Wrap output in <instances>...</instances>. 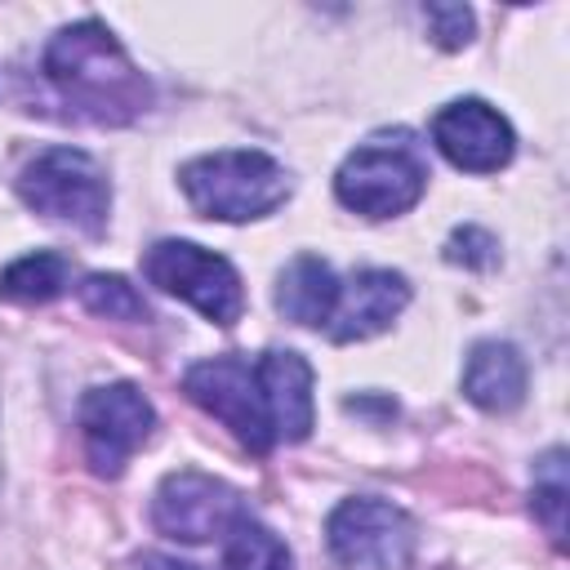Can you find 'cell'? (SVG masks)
Returning <instances> with one entry per match:
<instances>
[{"mask_svg": "<svg viewBox=\"0 0 570 570\" xmlns=\"http://www.w3.org/2000/svg\"><path fill=\"white\" fill-rule=\"evenodd\" d=\"M45 80L53 94L71 107V116L94 120V125H129L147 111L151 85L125 53V45L102 27L98 18L62 27L45 45Z\"/></svg>", "mask_w": 570, "mask_h": 570, "instance_id": "6da1fadb", "label": "cell"}, {"mask_svg": "<svg viewBox=\"0 0 570 570\" xmlns=\"http://www.w3.org/2000/svg\"><path fill=\"white\" fill-rule=\"evenodd\" d=\"M178 183L196 214L218 223H249L272 214L289 196V174L281 160L254 147H227L196 156L178 169Z\"/></svg>", "mask_w": 570, "mask_h": 570, "instance_id": "7a4b0ae2", "label": "cell"}, {"mask_svg": "<svg viewBox=\"0 0 570 570\" xmlns=\"http://www.w3.org/2000/svg\"><path fill=\"white\" fill-rule=\"evenodd\" d=\"M428 160L410 134H379L347 151V160L334 174V196L365 218H396L419 205L428 191Z\"/></svg>", "mask_w": 570, "mask_h": 570, "instance_id": "3957f363", "label": "cell"}, {"mask_svg": "<svg viewBox=\"0 0 570 570\" xmlns=\"http://www.w3.org/2000/svg\"><path fill=\"white\" fill-rule=\"evenodd\" d=\"M18 196L27 209L67 223L85 236H98L107 227L111 209V183L102 165L80 147H49L18 174Z\"/></svg>", "mask_w": 570, "mask_h": 570, "instance_id": "277c9868", "label": "cell"}, {"mask_svg": "<svg viewBox=\"0 0 570 570\" xmlns=\"http://www.w3.org/2000/svg\"><path fill=\"white\" fill-rule=\"evenodd\" d=\"M142 276L156 289L191 303L214 325H236L240 312H245L240 272L223 254H214L205 245H191V240H156L142 254Z\"/></svg>", "mask_w": 570, "mask_h": 570, "instance_id": "5b68a950", "label": "cell"}, {"mask_svg": "<svg viewBox=\"0 0 570 570\" xmlns=\"http://www.w3.org/2000/svg\"><path fill=\"white\" fill-rule=\"evenodd\" d=\"M330 557L343 570H405L414 552V521L387 499H343L325 521Z\"/></svg>", "mask_w": 570, "mask_h": 570, "instance_id": "8992f818", "label": "cell"}, {"mask_svg": "<svg viewBox=\"0 0 570 570\" xmlns=\"http://www.w3.org/2000/svg\"><path fill=\"white\" fill-rule=\"evenodd\" d=\"M183 392L205 410L214 414L240 445H249L254 454H267L276 445L272 436V423H267V405H263V387H258V374L245 356H209V361H196L187 374H183Z\"/></svg>", "mask_w": 570, "mask_h": 570, "instance_id": "52a82bcc", "label": "cell"}, {"mask_svg": "<svg viewBox=\"0 0 570 570\" xmlns=\"http://www.w3.org/2000/svg\"><path fill=\"white\" fill-rule=\"evenodd\" d=\"M156 410L134 383H102L80 396L85 454L98 476H120L129 454L151 436Z\"/></svg>", "mask_w": 570, "mask_h": 570, "instance_id": "ba28073f", "label": "cell"}, {"mask_svg": "<svg viewBox=\"0 0 570 570\" xmlns=\"http://www.w3.org/2000/svg\"><path fill=\"white\" fill-rule=\"evenodd\" d=\"M245 517V503L240 494L209 476V472H196V468H183V472H169L151 499V521L165 539H183V543H205V539H218L227 534L236 521Z\"/></svg>", "mask_w": 570, "mask_h": 570, "instance_id": "9c48e42d", "label": "cell"}, {"mask_svg": "<svg viewBox=\"0 0 570 570\" xmlns=\"http://www.w3.org/2000/svg\"><path fill=\"white\" fill-rule=\"evenodd\" d=\"M432 142L454 169H468V174H494L517 151L512 125L481 98H459L441 107L432 116Z\"/></svg>", "mask_w": 570, "mask_h": 570, "instance_id": "30bf717a", "label": "cell"}, {"mask_svg": "<svg viewBox=\"0 0 570 570\" xmlns=\"http://www.w3.org/2000/svg\"><path fill=\"white\" fill-rule=\"evenodd\" d=\"M405 303H410V285L401 272L365 267L347 285H338V303L325 330L334 343H361V338L383 334L405 312Z\"/></svg>", "mask_w": 570, "mask_h": 570, "instance_id": "8fae6325", "label": "cell"}, {"mask_svg": "<svg viewBox=\"0 0 570 570\" xmlns=\"http://www.w3.org/2000/svg\"><path fill=\"white\" fill-rule=\"evenodd\" d=\"M254 374H258V387H263L272 436L276 441H307L312 419H316L312 365L298 352H267V356H258Z\"/></svg>", "mask_w": 570, "mask_h": 570, "instance_id": "7c38bea8", "label": "cell"}, {"mask_svg": "<svg viewBox=\"0 0 570 570\" xmlns=\"http://www.w3.org/2000/svg\"><path fill=\"white\" fill-rule=\"evenodd\" d=\"M463 396L490 414H508L521 405L525 396V361L512 343H499V338H485L468 352V365H463Z\"/></svg>", "mask_w": 570, "mask_h": 570, "instance_id": "4fadbf2b", "label": "cell"}, {"mask_svg": "<svg viewBox=\"0 0 570 570\" xmlns=\"http://www.w3.org/2000/svg\"><path fill=\"white\" fill-rule=\"evenodd\" d=\"M334 303H338V281L330 263L316 254H298L276 281V312L294 325H330Z\"/></svg>", "mask_w": 570, "mask_h": 570, "instance_id": "5bb4252c", "label": "cell"}, {"mask_svg": "<svg viewBox=\"0 0 570 570\" xmlns=\"http://www.w3.org/2000/svg\"><path fill=\"white\" fill-rule=\"evenodd\" d=\"M67 281H71V263L53 249H36V254L13 258L0 272V298H9V303H49L67 289Z\"/></svg>", "mask_w": 570, "mask_h": 570, "instance_id": "9a60e30c", "label": "cell"}, {"mask_svg": "<svg viewBox=\"0 0 570 570\" xmlns=\"http://www.w3.org/2000/svg\"><path fill=\"white\" fill-rule=\"evenodd\" d=\"M223 570H294V557L276 530L254 521L249 512L223 534Z\"/></svg>", "mask_w": 570, "mask_h": 570, "instance_id": "2e32d148", "label": "cell"}, {"mask_svg": "<svg viewBox=\"0 0 570 570\" xmlns=\"http://www.w3.org/2000/svg\"><path fill=\"white\" fill-rule=\"evenodd\" d=\"M566 503H570V485H566V450H548L534 463V490H530V508L543 521L548 539L561 548L566 543Z\"/></svg>", "mask_w": 570, "mask_h": 570, "instance_id": "e0dca14e", "label": "cell"}, {"mask_svg": "<svg viewBox=\"0 0 570 570\" xmlns=\"http://www.w3.org/2000/svg\"><path fill=\"white\" fill-rule=\"evenodd\" d=\"M80 303L85 312L102 321H147V298L116 272H94L80 281Z\"/></svg>", "mask_w": 570, "mask_h": 570, "instance_id": "ac0fdd59", "label": "cell"}, {"mask_svg": "<svg viewBox=\"0 0 570 570\" xmlns=\"http://www.w3.org/2000/svg\"><path fill=\"white\" fill-rule=\"evenodd\" d=\"M445 258H450V263H459V267L485 272V267H494V263H499V240H494L485 227L463 223V227H454V232H450V240H445Z\"/></svg>", "mask_w": 570, "mask_h": 570, "instance_id": "d6986e66", "label": "cell"}, {"mask_svg": "<svg viewBox=\"0 0 570 570\" xmlns=\"http://www.w3.org/2000/svg\"><path fill=\"white\" fill-rule=\"evenodd\" d=\"M423 18H428L432 40L441 49H463L472 40V9L468 4H428Z\"/></svg>", "mask_w": 570, "mask_h": 570, "instance_id": "ffe728a7", "label": "cell"}, {"mask_svg": "<svg viewBox=\"0 0 570 570\" xmlns=\"http://www.w3.org/2000/svg\"><path fill=\"white\" fill-rule=\"evenodd\" d=\"M142 570H200L191 561H178V557H160V552H147L142 557Z\"/></svg>", "mask_w": 570, "mask_h": 570, "instance_id": "44dd1931", "label": "cell"}]
</instances>
